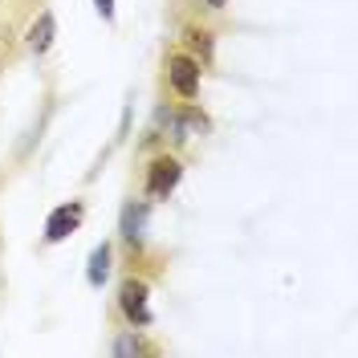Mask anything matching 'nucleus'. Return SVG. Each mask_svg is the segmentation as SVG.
Returning <instances> with one entry per match:
<instances>
[{"label":"nucleus","mask_w":358,"mask_h":358,"mask_svg":"<svg viewBox=\"0 0 358 358\" xmlns=\"http://www.w3.org/2000/svg\"><path fill=\"white\" fill-rule=\"evenodd\" d=\"M114 317L122 326H151L155 322V310H151V281L143 273H127L118 281V293H114Z\"/></svg>","instance_id":"1"},{"label":"nucleus","mask_w":358,"mask_h":358,"mask_svg":"<svg viewBox=\"0 0 358 358\" xmlns=\"http://www.w3.org/2000/svg\"><path fill=\"white\" fill-rule=\"evenodd\" d=\"M183 183V159L179 151H155V155L147 159V167H143V200L151 203H163L176 196V187Z\"/></svg>","instance_id":"2"},{"label":"nucleus","mask_w":358,"mask_h":358,"mask_svg":"<svg viewBox=\"0 0 358 358\" xmlns=\"http://www.w3.org/2000/svg\"><path fill=\"white\" fill-rule=\"evenodd\" d=\"M167 90L176 94L179 102H196L200 98V82H203V66L192 57V53H183V49H171L167 53Z\"/></svg>","instance_id":"3"},{"label":"nucleus","mask_w":358,"mask_h":358,"mask_svg":"<svg viewBox=\"0 0 358 358\" xmlns=\"http://www.w3.org/2000/svg\"><path fill=\"white\" fill-rule=\"evenodd\" d=\"M17 45L24 49V57H33V62L49 57V49L57 45V17H53V8H37L24 21V33L17 37Z\"/></svg>","instance_id":"4"},{"label":"nucleus","mask_w":358,"mask_h":358,"mask_svg":"<svg viewBox=\"0 0 358 358\" xmlns=\"http://www.w3.org/2000/svg\"><path fill=\"white\" fill-rule=\"evenodd\" d=\"M147 224H151V200H127L122 216H118V241L134 252H143L147 245Z\"/></svg>","instance_id":"5"},{"label":"nucleus","mask_w":358,"mask_h":358,"mask_svg":"<svg viewBox=\"0 0 358 358\" xmlns=\"http://www.w3.org/2000/svg\"><path fill=\"white\" fill-rule=\"evenodd\" d=\"M82 220H86V200H66L57 203L49 216H45V245H62V241H69L78 228H82Z\"/></svg>","instance_id":"6"},{"label":"nucleus","mask_w":358,"mask_h":358,"mask_svg":"<svg viewBox=\"0 0 358 358\" xmlns=\"http://www.w3.org/2000/svg\"><path fill=\"white\" fill-rule=\"evenodd\" d=\"M167 134H171V143H187V138H203V134H212V118L196 106V102H183L179 110H171V122H167Z\"/></svg>","instance_id":"7"},{"label":"nucleus","mask_w":358,"mask_h":358,"mask_svg":"<svg viewBox=\"0 0 358 358\" xmlns=\"http://www.w3.org/2000/svg\"><path fill=\"white\" fill-rule=\"evenodd\" d=\"M179 49L192 53V57L208 69L212 62H216V29L203 24V21H187L183 29H179Z\"/></svg>","instance_id":"8"},{"label":"nucleus","mask_w":358,"mask_h":358,"mask_svg":"<svg viewBox=\"0 0 358 358\" xmlns=\"http://www.w3.org/2000/svg\"><path fill=\"white\" fill-rule=\"evenodd\" d=\"M163 346H159L155 338H147V326H122V330H114L110 338V355L114 358H143V355H159Z\"/></svg>","instance_id":"9"},{"label":"nucleus","mask_w":358,"mask_h":358,"mask_svg":"<svg viewBox=\"0 0 358 358\" xmlns=\"http://www.w3.org/2000/svg\"><path fill=\"white\" fill-rule=\"evenodd\" d=\"M110 273H114V245H110V241H102V245L90 252L86 285H90V289H102V285L110 281Z\"/></svg>","instance_id":"10"},{"label":"nucleus","mask_w":358,"mask_h":358,"mask_svg":"<svg viewBox=\"0 0 358 358\" xmlns=\"http://www.w3.org/2000/svg\"><path fill=\"white\" fill-rule=\"evenodd\" d=\"M37 13V0H0V29L17 33V24Z\"/></svg>","instance_id":"11"},{"label":"nucleus","mask_w":358,"mask_h":358,"mask_svg":"<svg viewBox=\"0 0 358 358\" xmlns=\"http://www.w3.org/2000/svg\"><path fill=\"white\" fill-rule=\"evenodd\" d=\"M13 57H17V33H4L0 29V82H4V73L13 66Z\"/></svg>","instance_id":"12"},{"label":"nucleus","mask_w":358,"mask_h":358,"mask_svg":"<svg viewBox=\"0 0 358 358\" xmlns=\"http://www.w3.org/2000/svg\"><path fill=\"white\" fill-rule=\"evenodd\" d=\"M94 8H98V17H102L106 24L118 21V13H114V0H94Z\"/></svg>","instance_id":"13"},{"label":"nucleus","mask_w":358,"mask_h":358,"mask_svg":"<svg viewBox=\"0 0 358 358\" xmlns=\"http://www.w3.org/2000/svg\"><path fill=\"white\" fill-rule=\"evenodd\" d=\"M200 4L208 13H224V8H228V0H200Z\"/></svg>","instance_id":"14"}]
</instances>
